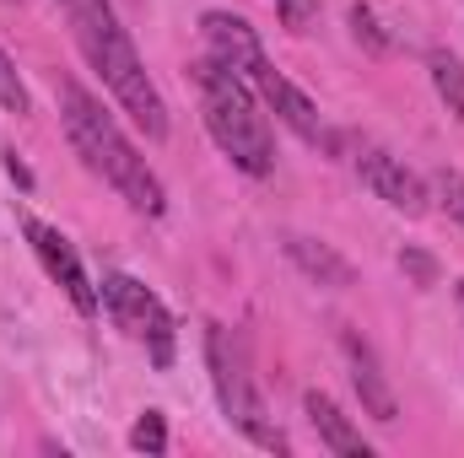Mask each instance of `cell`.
<instances>
[{
	"label": "cell",
	"mask_w": 464,
	"mask_h": 458,
	"mask_svg": "<svg viewBox=\"0 0 464 458\" xmlns=\"http://www.w3.org/2000/svg\"><path fill=\"white\" fill-rule=\"evenodd\" d=\"M54 5L65 11L71 38H76L82 60L98 71V81L109 87L114 109L130 119L151 146H162V140H168V98L157 92V81H151V71H146V60H140L130 27L119 22L114 0H54Z\"/></svg>",
	"instance_id": "1"
},
{
	"label": "cell",
	"mask_w": 464,
	"mask_h": 458,
	"mask_svg": "<svg viewBox=\"0 0 464 458\" xmlns=\"http://www.w3.org/2000/svg\"><path fill=\"white\" fill-rule=\"evenodd\" d=\"M54 98H60V124H65V135H71L82 167H87L92 178H103L135 216H162V211H168V184H162L157 167L140 157V146L124 135V124H119L82 81H71V76L54 87Z\"/></svg>",
	"instance_id": "2"
},
{
	"label": "cell",
	"mask_w": 464,
	"mask_h": 458,
	"mask_svg": "<svg viewBox=\"0 0 464 458\" xmlns=\"http://www.w3.org/2000/svg\"><path fill=\"white\" fill-rule=\"evenodd\" d=\"M189 81H195V98H200V119L217 140V151L227 157L237 173L248 178H270L276 173V135H270V119L259 114V98L254 87L217 65L211 54L189 65Z\"/></svg>",
	"instance_id": "3"
},
{
	"label": "cell",
	"mask_w": 464,
	"mask_h": 458,
	"mask_svg": "<svg viewBox=\"0 0 464 458\" xmlns=\"http://www.w3.org/2000/svg\"><path fill=\"white\" fill-rule=\"evenodd\" d=\"M206 367H211V388H217V405L232 426L265 448V453H292L286 432L276 426V415L265 410V394L254 383V367H248V350L232 335L227 324H206Z\"/></svg>",
	"instance_id": "4"
},
{
	"label": "cell",
	"mask_w": 464,
	"mask_h": 458,
	"mask_svg": "<svg viewBox=\"0 0 464 458\" xmlns=\"http://www.w3.org/2000/svg\"><path fill=\"white\" fill-rule=\"evenodd\" d=\"M98 302L109 308V319H114L130 340L146 345L151 367H173V313L162 308V297L146 281H135L124 270H109L98 281Z\"/></svg>",
	"instance_id": "5"
},
{
	"label": "cell",
	"mask_w": 464,
	"mask_h": 458,
	"mask_svg": "<svg viewBox=\"0 0 464 458\" xmlns=\"http://www.w3.org/2000/svg\"><path fill=\"white\" fill-rule=\"evenodd\" d=\"M351 167H356V178L389 205V211H400V216H427V205H432V195H427V178L416 173V167H405V157H394V151H383V146H372V140H356L351 146Z\"/></svg>",
	"instance_id": "6"
},
{
	"label": "cell",
	"mask_w": 464,
	"mask_h": 458,
	"mask_svg": "<svg viewBox=\"0 0 464 458\" xmlns=\"http://www.w3.org/2000/svg\"><path fill=\"white\" fill-rule=\"evenodd\" d=\"M243 81H248V87H254V92L265 98V109L281 119V124H286V129H292L297 140H308V146H324V151H335V135H330V124H324V114H319V103H314V98H308V92H303V87H297L292 76H281V71L270 65V54H265V60H259V65H254V71H248Z\"/></svg>",
	"instance_id": "7"
},
{
	"label": "cell",
	"mask_w": 464,
	"mask_h": 458,
	"mask_svg": "<svg viewBox=\"0 0 464 458\" xmlns=\"http://www.w3.org/2000/svg\"><path fill=\"white\" fill-rule=\"evenodd\" d=\"M22 232H27V248L38 253L44 275H49V281H54V286L71 297V308H76L82 319H92L103 302H98V286H92V275L82 270V253L71 248V237H65L60 227H49V222H38V216H33Z\"/></svg>",
	"instance_id": "8"
},
{
	"label": "cell",
	"mask_w": 464,
	"mask_h": 458,
	"mask_svg": "<svg viewBox=\"0 0 464 458\" xmlns=\"http://www.w3.org/2000/svg\"><path fill=\"white\" fill-rule=\"evenodd\" d=\"M341 356H346L351 388H356V399H362V415H372L378 426H394V421H400V405H394V388H389V377H383L372 345L362 340L356 329H346V335H341Z\"/></svg>",
	"instance_id": "9"
},
{
	"label": "cell",
	"mask_w": 464,
	"mask_h": 458,
	"mask_svg": "<svg viewBox=\"0 0 464 458\" xmlns=\"http://www.w3.org/2000/svg\"><path fill=\"white\" fill-rule=\"evenodd\" d=\"M200 38H206V54H211L217 65L237 71V76H248V71L265 60L259 33H254L248 16H237V11H206V16H200Z\"/></svg>",
	"instance_id": "10"
},
{
	"label": "cell",
	"mask_w": 464,
	"mask_h": 458,
	"mask_svg": "<svg viewBox=\"0 0 464 458\" xmlns=\"http://www.w3.org/2000/svg\"><path fill=\"white\" fill-rule=\"evenodd\" d=\"M303 415H308V426L319 432V443H324L330 453H341V458H372V443L351 426L346 410H341L324 388H308V394H303Z\"/></svg>",
	"instance_id": "11"
},
{
	"label": "cell",
	"mask_w": 464,
	"mask_h": 458,
	"mask_svg": "<svg viewBox=\"0 0 464 458\" xmlns=\"http://www.w3.org/2000/svg\"><path fill=\"white\" fill-rule=\"evenodd\" d=\"M281 248H286V259L308 275V281H319V286H330V291H346L356 286V270H351V259H341L330 243H319V237H303V232H286L281 237Z\"/></svg>",
	"instance_id": "12"
},
{
	"label": "cell",
	"mask_w": 464,
	"mask_h": 458,
	"mask_svg": "<svg viewBox=\"0 0 464 458\" xmlns=\"http://www.w3.org/2000/svg\"><path fill=\"white\" fill-rule=\"evenodd\" d=\"M427 71H432V92L443 98V109L454 119H464V60L454 49H432L427 54Z\"/></svg>",
	"instance_id": "13"
},
{
	"label": "cell",
	"mask_w": 464,
	"mask_h": 458,
	"mask_svg": "<svg viewBox=\"0 0 464 458\" xmlns=\"http://www.w3.org/2000/svg\"><path fill=\"white\" fill-rule=\"evenodd\" d=\"M0 109L5 114H33V92H27V81H22V71H16V60L0 49Z\"/></svg>",
	"instance_id": "14"
},
{
	"label": "cell",
	"mask_w": 464,
	"mask_h": 458,
	"mask_svg": "<svg viewBox=\"0 0 464 458\" xmlns=\"http://www.w3.org/2000/svg\"><path fill=\"white\" fill-rule=\"evenodd\" d=\"M130 448L135 453H168V421H162V410H140L135 415V426H130Z\"/></svg>",
	"instance_id": "15"
},
{
	"label": "cell",
	"mask_w": 464,
	"mask_h": 458,
	"mask_svg": "<svg viewBox=\"0 0 464 458\" xmlns=\"http://www.w3.org/2000/svg\"><path fill=\"white\" fill-rule=\"evenodd\" d=\"M351 38H356L367 54H389V33H383V22H378L372 5H351Z\"/></svg>",
	"instance_id": "16"
},
{
	"label": "cell",
	"mask_w": 464,
	"mask_h": 458,
	"mask_svg": "<svg viewBox=\"0 0 464 458\" xmlns=\"http://www.w3.org/2000/svg\"><path fill=\"white\" fill-rule=\"evenodd\" d=\"M270 5H276V16H281L286 33H308L319 22V0H270Z\"/></svg>",
	"instance_id": "17"
},
{
	"label": "cell",
	"mask_w": 464,
	"mask_h": 458,
	"mask_svg": "<svg viewBox=\"0 0 464 458\" xmlns=\"http://www.w3.org/2000/svg\"><path fill=\"white\" fill-rule=\"evenodd\" d=\"M432 189H438V200L449 205V216L464 227V173H454V167H443L438 178H432Z\"/></svg>",
	"instance_id": "18"
},
{
	"label": "cell",
	"mask_w": 464,
	"mask_h": 458,
	"mask_svg": "<svg viewBox=\"0 0 464 458\" xmlns=\"http://www.w3.org/2000/svg\"><path fill=\"white\" fill-rule=\"evenodd\" d=\"M400 270H411V275H416V286H432V281H438V264H432L427 253H416V248H405V253H400Z\"/></svg>",
	"instance_id": "19"
},
{
	"label": "cell",
	"mask_w": 464,
	"mask_h": 458,
	"mask_svg": "<svg viewBox=\"0 0 464 458\" xmlns=\"http://www.w3.org/2000/svg\"><path fill=\"white\" fill-rule=\"evenodd\" d=\"M5 173H11V178H16V184H33V173H27V167H22V162H16V151H5Z\"/></svg>",
	"instance_id": "20"
},
{
	"label": "cell",
	"mask_w": 464,
	"mask_h": 458,
	"mask_svg": "<svg viewBox=\"0 0 464 458\" xmlns=\"http://www.w3.org/2000/svg\"><path fill=\"white\" fill-rule=\"evenodd\" d=\"M459 308H464V281H459Z\"/></svg>",
	"instance_id": "21"
},
{
	"label": "cell",
	"mask_w": 464,
	"mask_h": 458,
	"mask_svg": "<svg viewBox=\"0 0 464 458\" xmlns=\"http://www.w3.org/2000/svg\"><path fill=\"white\" fill-rule=\"evenodd\" d=\"M0 5H11V0H0Z\"/></svg>",
	"instance_id": "22"
}]
</instances>
